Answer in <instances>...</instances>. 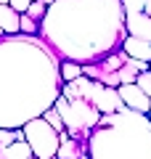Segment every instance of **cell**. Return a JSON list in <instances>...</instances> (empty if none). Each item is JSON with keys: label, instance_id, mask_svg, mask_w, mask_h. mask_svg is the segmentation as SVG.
I'll use <instances>...</instances> for the list:
<instances>
[{"label": "cell", "instance_id": "cell-1", "mask_svg": "<svg viewBox=\"0 0 151 159\" xmlns=\"http://www.w3.org/2000/svg\"><path fill=\"white\" fill-rule=\"evenodd\" d=\"M61 88V58L40 34L0 37V127L16 130L43 117Z\"/></svg>", "mask_w": 151, "mask_h": 159}, {"label": "cell", "instance_id": "cell-2", "mask_svg": "<svg viewBox=\"0 0 151 159\" xmlns=\"http://www.w3.org/2000/svg\"><path fill=\"white\" fill-rule=\"evenodd\" d=\"M40 37L61 61L98 64L127 37L122 0H56L40 21Z\"/></svg>", "mask_w": 151, "mask_h": 159}, {"label": "cell", "instance_id": "cell-3", "mask_svg": "<svg viewBox=\"0 0 151 159\" xmlns=\"http://www.w3.org/2000/svg\"><path fill=\"white\" fill-rule=\"evenodd\" d=\"M88 159H151L149 114L127 106L103 114L88 138Z\"/></svg>", "mask_w": 151, "mask_h": 159}, {"label": "cell", "instance_id": "cell-4", "mask_svg": "<svg viewBox=\"0 0 151 159\" xmlns=\"http://www.w3.org/2000/svg\"><path fill=\"white\" fill-rule=\"evenodd\" d=\"M53 106L61 114V119H64V125H66V130L72 133V138H77V141H88L90 133L98 127L101 117H103V114H101L90 101H85V98L58 96Z\"/></svg>", "mask_w": 151, "mask_h": 159}, {"label": "cell", "instance_id": "cell-5", "mask_svg": "<svg viewBox=\"0 0 151 159\" xmlns=\"http://www.w3.org/2000/svg\"><path fill=\"white\" fill-rule=\"evenodd\" d=\"M24 135H27V143L32 146V154L37 159H58L61 138H58V130L45 117H37L32 122H27L24 125Z\"/></svg>", "mask_w": 151, "mask_h": 159}, {"label": "cell", "instance_id": "cell-6", "mask_svg": "<svg viewBox=\"0 0 151 159\" xmlns=\"http://www.w3.org/2000/svg\"><path fill=\"white\" fill-rule=\"evenodd\" d=\"M93 106L98 109L101 114H114V111H122L125 101L119 96V88H109V85H101V90L95 93L93 98Z\"/></svg>", "mask_w": 151, "mask_h": 159}, {"label": "cell", "instance_id": "cell-7", "mask_svg": "<svg viewBox=\"0 0 151 159\" xmlns=\"http://www.w3.org/2000/svg\"><path fill=\"white\" fill-rule=\"evenodd\" d=\"M119 96H122V101H125V106H127V109H135V111L149 114L151 98L140 90V85H135V82H133V85H119Z\"/></svg>", "mask_w": 151, "mask_h": 159}, {"label": "cell", "instance_id": "cell-8", "mask_svg": "<svg viewBox=\"0 0 151 159\" xmlns=\"http://www.w3.org/2000/svg\"><path fill=\"white\" fill-rule=\"evenodd\" d=\"M125 24H127L130 37H140L151 43V16L149 13H125Z\"/></svg>", "mask_w": 151, "mask_h": 159}, {"label": "cell", "instance_id": "cell-9", "mask_svg": "<svg viewBox=\"0 0 151 159\" xmlns=\"http://www.w3.org/2000/svg\"><path fill=\"white\" fill-rule=\"evenodd\" d=\"M122 51L127 53V56H133V58H140V61H146V64H151V43L149 40H140V37H125V43H122Z\"/></svg>", "mask_w": 151, "mask_h": 159}, {"label": "cell", "instance_id": "cell-10", "mask_svg": "<svg viewBox=\"0 0 151 159\" xmlns=\"http://www.w3.org/2000/svg\"><path fill=\"white\" fill-rule=\"evenodd\" d=\"M0 27L6 34H21V13L16 8H11L8 3L0 6Z\"/></svg>", "mask_w": 151, "mask_h": 159}, {"label": "cell", "instance_id": "cell-11", "mask_svg": "<svg viewBox=\"0 0 151 159\" xmlns=\"http://www.w3.org/2000/svg\"><path fill=\"white\" fill-rule=\"evenodd\" d=\"M58 159H88V141H77V138H66L61 141L58 148Z\"/></svg>", "mask_w": 151, "mask_h": 159}, {"label": "cell", "instance_id": "cell-12", "mask_svg": "<svg viewBox=\"0 0 151 159\" xmlns=\"http://www.w3.org/2000/svg\"><path fill=\"white\" fill-rule=\"evenodd\" d=\"M32 146H29L27 141H16L11 143V146L0 148V159H32Z\"/></svg>", "mask_w": 151, "mask_h": 159}, {"label": "cell", "instance_id": "cell-13", "mask_svg": "<svg viewBox=\"0 0 151 159\" xmlns=\"http://www.w3.org/2000/svg\"><path fill=\"white\" fill-rule=\"evenodd\" d=\"M16 141H27V135H24V127H16V130L0 127V148L11 146V143H16Z\"/></svg>", "mask_w": 151, "mask_h": 159}, {"label": "cell", "instance_id": "cell-14", "mask_svg": "<svg viewBox=\"0 0 151 159\" xmlns=\"http://www.w3.org/2000/svg\"><path fill=\"white\" fill-rule=\"evenodd\" d=\"M61 77H64V82H72V80L82 77V64H77V61H61Z\"/></svg>", "mask_w": 151, "mask_h": 159}, {"label": "cell", "instance_id": "cell-15", "mask_svg": "<svg viewBox=\"0 0 151 159\" xmlns=\"http://www.w3.org/2000/svg\"><path fill=\"white\" fill-rule=\"evenodd\" d=\"M138 74H140V72H135V69L125 61V66L119 69V85H133L135 80H138Z\"/></svg>", "mask_w": 151, "mask_h": 159}, {"label": "cell", "instance_id": "cell-16", "mask_svg": "<svg viewBox=\"0 0 151 159\" xmlns=\"http://www.w3.org/2000/svg\"><path fill=\"white\" fill-rule=\"evenodd\" d=\"M21 34H40V21H34L29 13H21Z\"/></svg>", "mask_w": 151, "mask_h": 159}, {"label": "cell", "instance_id": "cell-17", "mask_svg": "<svg viewBox=\"0 0 151 159\" xmlns=\"http://www.w3.org/2000/svg\"><path fill=\"white\" fill-rule=\"evenodd\" d=\"M146 6H149V0H122L125 13H146Z\"/></svg>", "mask_w": 151, "mask_h": 159}, {"label": "cell", "instance_id": "cell-18", "mask_svg": "<svg viewBox=\"0 0 151 159\" xmlns=\"http://www.w3.org/2000/svg\"><path fill=\"white\" fill-rule=\"evenodd\" d=\"M27 13L34 19V21H43L45 13H48V6H45L43 0H32V6H29V11H27Z\"/></svg>", "mask_w": 151, "mask_h": 159}, {"label": "cell", "instance_id": "cell-19", "mask_svg": "<svg viewBox=\"0 0 151 159\" xmlns=\"http://www.w3.org/2000/svg\"><path fill=\"white\" fill-rule=\"evenodd\" d=\"M43 117L48 119V122H50V125H53V127H56L58 133H61V130H66V125H64V119H61V114L56 111V106H53V109H48V111H45Z\"/></svg>", "mask_w": 151, "mask_h": 159}, {"label": "cell", "instance_id": "cell-20", "mask_svg": "<svg viewBox=\"0 0 151 159\" xmlns=\"http://www.w3.org/2000/svg\"><path fill=\"white\" fill-rule=\"evenodd\" d=\"M135 85H140V90H143L146 96L151 98V69H149V72H140V74H138Z\"/></svg>", "mask_w": 151, "mask_h": 159}, {"label": "cell", "instance_id": "cell-21", "mask_svg": "<svg viewBox=\"0 0 151 159\" xmlns=\"http://www.w3.org/2000/svg\"><path fill=\"white\" fill-rule=\"evenodd\" d=\"M8 6L16 8L19 13H27V11H29V6H32V0H8Z\"/></svg>", "mask_w": 151, "mask_h": 159}, {"label": "cell", "instance_id": "cell-22", "mask_svg": "<svg viewBox=\"0 0 151 159\" xmlns=\"http://www.w3.org/2000/svg\"><path fill=\"white\" fill-rule=\"evenodd\" d=\"M6 3H8V0H0V6H6Z\"/></svg>", "mask_w": 151, "mask_h": 159}, {"label": "cell", "instance_id": "cell-23", "mask_svg": "<svg viewBox=\"0 0 151 159\" xmlns=\"http://www.w3.org/2000/svg\"><path fill=\"white\" fill-rule=\"evenodd\" d=\"M3 34H6V32H3V27H0V37H3Z\"/></svg>", "mask_w": 151, "mask_h": 159}, {"label": "cell", "instance_id": "cell-24", "mask_svg": "<svg viewBox=\"0 0 151 159\" xmlns=\"http://www.w3.org/2000/svg\"><path fill=\"white\" fill-rule=\"evenodd\" d=\"M149 119H151V109H149Z\"/></svg>", "mask_w": 151, "mask_h": 159}, {"label": "cell", "instance_id": "cell-25", "mask_svg": "<svg viewBox=\"0 0 151 159\" xmlns=\"http://www.w3.org/2000/svg\"><path fill=\"white\" fill-rule=\"evenodd\" d=\"M32 159H37V157H32Z\"/></svg>", "mask_w": 151, "mask_h": 159}]
</instances>
